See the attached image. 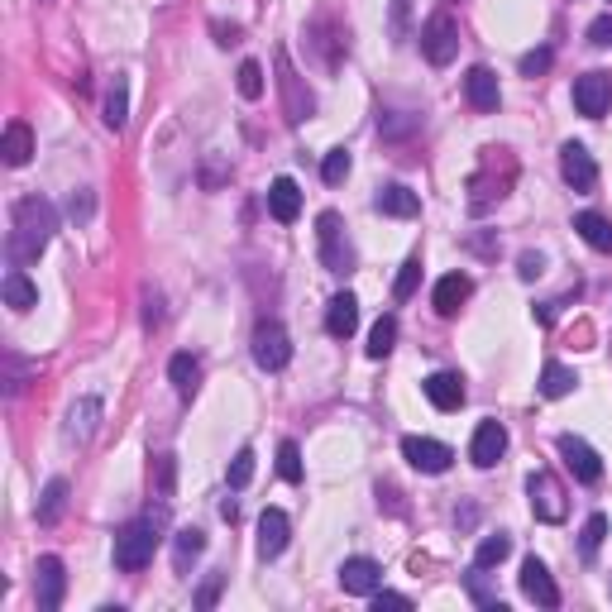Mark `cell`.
<instances>
[{"label":"cell","instance_id":"6da1fadb","mask_svg":"<svg viewBox=\"0 0 612 612\" xmlns=\"http://www.w3.org/2000/svg\"><path fill=\"white\" fill-rule=\"evenodd\" d=\"M10 220H15V230L5 240V254H10L15 268H24V263H34L48 249L53 230H58V211L44 197H24V201H15V216Z\"/></svg>","mask_w":612,"mask_h":612},{"label":"cell","instance_id":"7a4b0ae2","mask_svg":"<svg viewBox=\"0 0 612 612\" xmlns=\"http://www.w3.org/2000/svg\"><path fill=\"white\" fill-rule=\"evenodd\" d=\"M163 541V517H134L115 531V569H125V574H139V569L153 560V550Z\"/></svg>","mask_w":612,"mask_h":612},{"label":"cell","instance_id":"3957f363","mask_svg":"<svg viewBox=\"0 0 612 612\" xmlns=\"http://www.w3.org/2000/svg\"><path fill=\"white\" fill-rule=\"evenodd\" d=\"M316 240H321V263H326V273H354V244L345 235V220L340 211H321L316 220Z\"/></svg>","mask_w":612,"mask_h":612},{"label":"cell","instance_id":"277c9868","mask_svg":"<svg viewBox=\"0 0 612 612\" xmlns=\"http://www.w3.org/2000/svg\"><path fill=\"white\" fill-rule=\"evenodd\" d=\"M421 53L431 67H450L459 53V20L450 10H436L431 20L421 24Z\"/></svg>","mask_w":612,"mask_h":612},{"label":"cell","instance_id":"5b68a950","mask_svg":"<svg viewBox=\"0 0 612 612\" xmlns=\"http://www.w3.org/2000/svg\"><path fill=\"white\" fill-rule=\"evenodd\" d=\"M278 91H283L287 125H302V120H311V115H316V96H311V87L302 82V72L292 67L287 48H278Z\"/></svg>","mask_w":612,"mask_h":612},{"label":"cell","instance_id":"8992f818","mask_svg":"<svg viewBox=\"0 0 612 612\" xmlns=\"http://www.w3.org/2000/svg\"><path fill=\"white\" fill-rule=\"evenodd\" d=\"M493 168H498V149H483L479 173L469 177V211H474V216H483L493 201H503L507 187H512V177H517V173H503V177H498Z\"/></svg>","mask_w":612,"mask_h":612},{"label":"cell","instance_id":"52a82bcc","mask_svg":"<svg viewBox=\"0 0 612 612\" xmlns=\"http://www.w3.org/2000/svg\"><path fill=\"white\" fill-rule=\"evenodd\" d=\"M254 364L263 373H283L292 364V340H287V330L278 321H259L254 326Z\"/></svg>","mask_w":612,"mask_h":612},{"label":"cell","instance_id":"ba28073f","mask_svg":"<svg viewBox=\"0 0 612 612\" xmlns=\"http://www.w3.org/2000/svg\"><path fill=\"white\" fill-rule=\"evenodd\" d=\"M526 498H531V512H536V522H565V488L555 474L546 469H536L531 479H526Z\"/></svg>","mask_w":612,"mask_h":612},{"label":"cell","instance_id":"9c48e42d","mask_svg":"<svg viewBox=\"0 0 612 612\" xmlns=\"http://www.w3.org/2000/svg\"><path fill=\"white\" fill-rule=\"evenodd\" d=\"M608 106H612V72H584V77H574V110L579 115L598 120Z\"/></svg>","mask_w":612,"mask_h":612},{"label":"cell","instance_id":"30bf717a","mask_svg":"<svg viewBox=\"0 0 612 612\" xmlns=\"http://www.w3.org/2000/svg\"><path fill=\"white\" fill-rule=\"evenodd\" d=\"M402 459H407L412 469H421V474H445L450 459H455V450L440 445V440H431V436H407L402 440Z\"/></svg>","mask_w":612,"mask_h":612},{"label":"cell","instance_id":"8fae6325","mask_svg":"<svg viewBox=\"0 0 612 612\" xmlns=\"http://www.w3.org/2000/svg\"><path fill=\"white\" fill-rule=\"evenodd\" d=\"M63 593H67V574L58 555H44L39 569H34V598H39V612H58L63 608Z\"/></svg>","mask_w":612,"mask_h":612},{"label":"cell","instance_id":"7c38bea8","mask_svg":"<svg viewBox=\"0 0 612 612\" xmlns=\"http://www.w3.org/2000/svg\"><path fill=\"white\" fill-rule=\"evenodd\" d=\"M340 589L354 593V598H373V593L383 589V565L369 560V555H354L340 565Z\"/></svg>","mask_w":612,"mask_h":612},{"label":"cell","instance_id":"4fadbf2b","mask_svg":"<svg viewBox=\"0 0 612 612\" xmlns=\"http://www.w3.org/2000/svg\"><path fill=\"white\" fill-rule=\"evenodd\" d=\"M560 173H565V182L574 192H593V187H598V163H593V153L584 149V144H574V139L560 149Z\"/></svg>","mask_w":612,"mask_h":612},{"label":"cell","instance_id":"5bb4252c","mask_svg":"<svg viewBox=\"0 0 612 612\" xmlns=\"http://www.w3.org/2000/svg\"><path fill=\"white\" fill-rule=\"evenodd\" d=\"M560 455H565L569 474H574L579 483H598V479H603V459H598V450H593L589 440L560 436Z\"/></svg>","mask_w":612,"mask_h":612},{"label":"cell","instance_id":"9a60e30c","mask_svg":"<svg viewBox=\"0 0 612 612\" xmlns=\"http://www.w3.org/2000/svg\"><path fill=\"white\" fill-rule=\"evenodd\" d=\"M464 96H469V106L479 110V115H493V110L503 106L498 72H493V67H469V77H464Z\"/></svg>","mask_w":612,"mask_h":612},{"label":"cell","instance_id":"2e32d148","mask_svg":"<svg viewBox=\"0 0 612 612\" xmlns=\"http://www.w3.org/2000/svg\"><path fill=\"white\" fill-rule=\"evenodd\" d=\"M287 536H292V522H287L283 507H263V517H259V555L263 560H278L287 550Z\"/></svg>","mask_w":612,"mask_h":612},{"label":"cell","instance_id":"e0dca14e","mask_svg":"<svg viewBox=\"0 0 612 612\" xmlns=\"http://www.w3.org/2000/svg\"><path fill=\"white\" fill-rule=\"evenodd\" d=\"M522 593L536 603V608H560V589H555V579H550V569L531 555L522 565Z\"/></svg>","mask_w":612,"mask_h":612},{"label":"cell","instance_id":"ac0fdd59","mask_svg":"<svg viewBox=\"0 0 612 612\" xmlns=\"http://www.w3.org/2000/svg\"><path fill=\"white\" fill-rule=\"evenodd\" d=\"M507 450V431L503 421H479V431H474V445H469V459L479 464V469H493Z\"/></svg>","mask_w":612,"mask_h":612},{"label":"cell","instance_id":"d6986e66","mask_svg":"<svg viewBox=\"0 0 612 612\" xmlns=\"http://www.w3.org/2000/svg\"><path fill=\"white\" fill-rule=\"evenodd\" d=\"M96 426H101V397H82V402L67 407L63 436L72 440V445H87V440L96 436Z\"/></svg>","mask_w":612,"mask_h":612},{"label":"cell","instance_id":"ffe728a7","mask_svg":"<svg viewBox=\"0 0 612 612\" xmlns=\"http://www.w3.org/2000/svg\"><path fill=\"white\" fill-rule=\"evenodd\" d=\"M354 330H359V297H354V292H335L326 306V335L350 340Z\"/></svg>","mask_w":612,"mask_h":612},{"label":"cell","instance_id":"44dd1931","mask_svg":"<svg viewBox=\"0 0 612 612\" xmlns=\"http://www.w3.org/2000/svg\"><path fill=\"white\" fill-rule=\"evenodd\" d=\"M421 393L431 397L436 412H459V407H464V378H459V373H431V378L421 383Z\"/></svg>","mask_w":612,"mask_h":612},{"label":"cell","instance_id":"7402d4cb","mask_svg":"<svg viewBox=\"0 0 612 612\" xmlns=\"http://www.w3.org/2000/svg\"><path fill=\"white\" fill-rule=\"evenodd\" d=\"M268 216L292 225V220L302 216V187L292 182V177H273V187H268Z\"/></svg>","mask_w":612,"mask_h":612},{"label":"cell","instance_id":"603a6c76","mask_svg":"<svg viewBox=\"0 0 612 612\" xmlns=\"http://www.w3.org/2000/svg\"><path fill=\"white\" fill-rule=\"evenodd\" d=\"M373 211H378V216L412 220V216H421V197H416L412 187H402V182H393V187H383V192L373 197Z\"/></svg>","mask_w":612,"mask_h":612},{"label":"cell","instance_id":"cb8c5ba5","mask_svg":"<svg viewBox=\"0 0 612 612\" xmlns=\"http://www.w3.org/2000/svg\"><path fill=\"white\" fill-rule=\"evenodd\" d=\"M469 297H474V278H469V273H450V278L436 283V297H431V302H436V316H455Z\"/></svg>","mask_w":612,"mask_h":612},{"label":"cell","instance_id":"d4e9b609","mask_svg":"<svg viewBox=\"0 0 612 612\" xmlns=\"http://www.w3.org/2000/svg\"><path fill=\"white\" fill-rule=\"evenodd\" d=\"M0 153H5L10 168H24V163L34 158V130H29L24 120H10V125H5V139H0Z\"/></svg>","mask_w":612,"mask_h":612},{"label":"cell","instance_id":"484cf974","mask_svg":"<svg viewBox=\"0 0 612 612\" xmlns=\"http://www.w3.org/2000/svg\"><path fill=\"white\" fill-rule=\"evenodd\" d=\"M0 292H5V306L10 311H29V306H39V287L29 283V273L10 263V273L0 278Z\"/></svg>","mask_w":612,"mask_h":612},{"label":"cell","instance_id":"4316f807","mask_svg":"<svg viewBox=\"0 0 612 612\" xmlns=\"http://www.w3.org/2000/svg\"><path fill=\"white\" fill-rule=\"evenodd\" d=\"M574 230H579V240L598 249V254H612V220L598 216V211H579L574 216Z\"/></svg>","mask_w":612,"mask_h":612},{"label":"cell","instance_id":"83f0119b","mask_svg":"<svg viewBox=\"0 0 612 612\" xmlns=\"http://www.w3.org/2000/svg\"><path fill=\"white\" fill-rule=\"evenodd\" d=\"M67 512V479H48L44 483V498H39V507H34V517H39V526H58Z\"/></svg>","mask_w":612,"mask_h":612},{"label":"cell","instance_id":"f1b7e54d","mask_svg":"<svg viewBox=\"0 0 612 612\" xmlns=\"http://www.w3.org/2000/svg\"><path fill=\"white\" fill-rule=\"evenodd\" d=\"M101 120H106V130H125V120H130V87H125V77H115L106 87V110H101Z\"/></svg>","mask_w":612,"mask_h":612},{"label":"cell","instance_id":"f546056e","mask_svg":"<svg viewBox=\"0 0 612 612\" xmlns=\"http://www.w3.org/2000/svg\"><path fill=\"white\" fill-rule=\"evenodd\" d=\"M201 550H206V536H201L197 526H182V531L173 536V565H177V574H187Z\"/></svg>","mask_w":612,"mask_h":612},{"label":"cell","instance_id":"4dcf8cb0","mask_svg":"<svg viewBox=\"0 0 612 612\" xmlns=\"http://www.w3.org/2000/svg\"><path fill=\"white\" fill-rule=\"evenodd\" d=\"M168 378H173L177 397H192V393H197L201 364H197V359H192V354H173V359H168Z\"/></svg>","mask_w":612,"mask_h":612},{"label":"cell","instance_id":"1f68e13d","mask_svg":"<svg viewBox=\"0 0 612 612\" xmlns=\"http://www.w3.org/2000/svg\"><path fill=\"white\" fill-rule=\"evenodd\" d=\"M574 388H579V373L574 369H565V364H546L541 369V397L555 402V397H569Z\"/></svg>","mask_w":612,"mask_h":612},{"label":"cell","instance_id":"d6a6232c","mask_svg":"<svg viewBox=\"0 0 612 612\" xmlns=\"http://www.w3.org/2000/svg\"><path fill=\"white\" fill-rule=\"evenodd\" d=\"M507 555H512V536H507V531H498V536H483V541H479V550H474V565L493 569V565H503Z\"/></svg>","mask_w":612,"mask_h":612},{"label":"cell","instance_id":"836d02e7","mask_svg":"<svg viewBox=\"0 0 612 612\" xmlns=\"http://www.w3.org/2000/svg\"><path fill=\"white\" fill-rule=\"evenodd\" d=\"M393 345H397V316H378V326L369 330V359H388L393 354Z\"/></svg>","mask_w":612,"mask_h":612},{"label":"cell","instance_id":"e575fe53","mask_svg":"<svg viewBox=\"0 0 612 612\" xmlns=\"http://www.w3.org/2000/svg\"><path fill=\"white\" fill-rule=\"evenodd\" d=\"M603 536H608V517H603V512H593L589 522H584V531H579V555H584V560H598Z\"/></svg>","mask_w":612,"mask_h":612},{"label":"cell","instance_id":"d590c367","mask_svg":"<svg viewBox=\"0 0 612 612\" xmlns=\"http://www.w3.org/2000/svg\"><path fill=\"white\" fill-rule=\"evenodd\" d=\"M235 87H240L244 101H259L263 96V67L249 58V63H240V72H235Z\"/></svg>","mask_w":612,"mask_h":612},{"label":"cell","instance_id":"8d00e7d4","mask_svg":"<svg viewBox=\"0 0 612 612\" xmlns=\"http://www.w3.org/2000/svg\"><path fill=\"white\" fill-rule=\"evenodd\" d=\"M173 483H177V459L173 455H158V459H153V488H158V498H163V503L173 498Z\"/></svg>","mask_w":612,"mask_h":612},{"label":"cell","instance_id":"74e56055","mask_svg":"<svg viewBox=\"0 0 612 612\" xmlns=\"http://www.w3.org/2000/svg\"><path fill=\"white\" fill-rule=\"evenodd\" d=\"M278 474L287 483H302V450H297V440H283L278 445Z\"/></svg>","mask_w":612,"mask_h":612},{"label":"cell","instance_id":"f35d334b","mask_svg":"<svg viewBox=\"0 0 612 612\" xmlns=\"http://www.w3.org/2000/svg\"><path fill=\"white\" fill-rule=\"evenodd\" d=\"M416 283H421V259H407L402 263V273H397V283H393V302H407V297H412L416 292Z\"/></svg>","mask_w":612,"mask_h":612},{"label":"cell","instance_id":"ab89813d","mask_svg":"<svg viewBox=\"0 0 612 612\" xmlns=\"http://www.w3.org/2000/svg\"><path fill=\"white\" fill-rule=\"evenodd\" d=\"M464 589H469V598H474L479 608H488V612H507L503 603L493 598V593L483 589V569H479V565H474V574H464Z\"/></svg>","mask_w":612,"mask_h":612},{"label":"cell","instance_id":"60d3db41","mask_svg":"<svg viewBox=\"0 0 612 612\" xmlns=\"http://www.w3.org/2000/svg\"><path fill=\"white\" fill-rule=\"evenodd\" d=\"M321 177H326L330 187H340V182L350 177V153H345V149H330L326 163H321Z\"/></svg>","mask_w":612,"mask_h":612},{"label":"cell","instance_id":"b9f144b4","mask_svg":"<svg viewBox=\"0 0 612 612\" xmlns=\"http://www.w3.org/2000/svg\"><path fill=\"white\" fill-rule=\"evenodd\" d=\"M249 479H254V450H240L230 459V488H249Z\"/></svg>","mask_w":612,"mask_h":612},{"label":"cell","instance_id":"7bdbcfd3","mask_svg":"<svg viewBox=\"0 0 612 612\" xmlns=\"http://www.w3.org/2000/svg\"><path fill=\"white\" fill-rule=\"evenodd\" d=\"M24 378H29V369H24L15 354H5V397H15L24 388Z\"/></svg>","mask_w":612,"mask_h":612},{"label":"cell","instance_id":"ee69618b","mask_svg":"<svg viewBox=\"0 0 612 612\" xmlns=\"http://www.w3.org/2000/svg\"><path fill=\"white\" fill-rule=\"evenodd\" d=\"M550 63H555V53H550V48H536V53L522 58V77H541V72H550Z\"/></svg>","mask_w":612,"mask_h":612},{"label":"cell","instance_id":"f6af8a7d","mask_svg":"<svg viewBox=\"0 0 612 612\" xmlns=\"http://www.w3.org/2000/svg\"><path fill=\"white\" fill-rule=\"evenodd\" d=\"M220 584H225V574H211V579L201 584V593H197V608L201 612H211L220 603Z\"/></svg>","mask_w":612,"mask_h":612},{"label":"cell","instance_id":"bcb514c9","mask_svg":"<svg viewBox=\"0 0 612 612\" xmlns=\"http://www.w3.org/2000/svg\"><path fill=\"white\" fill-rule=\"evenodd\" d=\"M91 211H96V197H91V192H72V201H67V216H72V220H91Z\"/></svg>","mask_w":612,"mask_h":612},{"label":"cell","instance_id":"7dc6e473","mask_svg":"<svg viewBox=\"0 0 612 612\" xmlns=\"http://www.w3.org/2000/svg\"><path fill=\"white\" fill-rule=\"evenodd\" d=\"M589 44L612 48V15H598V20L589 24Z\"/></svg>","mask_w":612,"mask_h":612},{"label":"cell","instance_id":"c3c4849f","mask_svg":"<svg viewBox=\"0 0 612 612\" xmlns=\"http://www.w3.org/2000/svg\"><path fill=\"white\" fill-rule=\"evenodd\" d=\"M373 608H378V612H383V608L407 612V608H412V598H407V593H388V589H378V593H373Z\"/></svg>","mask_w":612,"mask_h":612},{"label":"cell","instance_id":"681fc988","mask_svg":"<svg viewBox=\"0 0 612 612\" xmlns=\"http://www.w3.org/2000/svg\"><path fill=\"white\" fill-rule=\"evenodd\" d=\"M517 273L531 283V278H541V273H546V259H541V254H522V268H517Z\"/></svg>","mask_w":612,"mask_h":612},{"label":"cell","instance_id":"f907efd6","mask_svg":"<svg viewBox=\"0 0 612 612\" xmlns=\"http://www.w3.org/2000/svg\"><path fill=\"white\" fill-rule=\"evenodd\" d=\"M393 34H407V0L393 5Z\"/></svg>","mask_w":612,"mask_h":612},{"label":"cell","instance_id":"816d5d0a","mask_svg":"<svg viewBox=\"0 0 612 612\" xmlns=\"http://www.w3.org/2000/svg\"><path fill=\"white\" fill-rule=\"evenodd\" d=\"M216 44H240V29L235 24H216Z\"/></svg>","mask_w":612,"mask_h":612}]
</instances>
